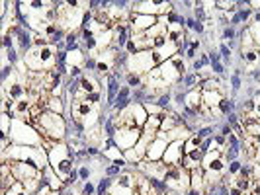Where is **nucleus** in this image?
Returning <instances> with one entry per match:
<instances>
[{"instance_id": "obj_35", "label": "nucleus", "mask_w": 260, "mask_h": 195, "mask_svg": "<svg viewBox=\"0 0 260 195\" xmlns=\"http://www.w3.org/2000/svg\"><path fill=\"white\" fill-rule=\"evenodd\" d=\"M36 195H61V193H59V191H53L51 187H49V185H47L45 182H43V185H41V189H39V191H38Z\"/></svg>"}, {"instance_id": "obj_34", "label": "nucleus", "mask_w": 260, "mask_h": 195, "mask_svg": "<svg viewBox=\"0 0 260 195\" xmlns=\"http://www.w3.org/2000/svg\"><path fill=\"white\" fill-rule=\"evenodd\" d=\"M80 193L82 195H94L96 193V183L94 182H84L80 187Z\"/></svg>"}, {"instance_id": "obj_30", "label": "nucleus", "mask_w": 260, "mask_h": 195, "mask_svg": "<svg viewBox=\"0 0 260 195\" xmlns=\"http://www.w3.org/2000/svg\"><path fill=\"white\" fill-rule=\"evenodd\" d=\"M10 127H12L10 113H2V115H0V131H2V137H8V135H10Z\"/></svg>"}, {"instance_id": "obj_19", "label": "nucleus", "mask_w": 260, "mask_h": 195, "mask_svg": "<svg viewBox=\"0 0 260 195\" xmlns=\"http://www.w3.org/2000/svg\"><path fill=\"white\" fill-rule=\"evenodd\" d=\"M43 182L47 183L53 191H59V193H61V189L65 187V182L57 176V172H55L51 166H45V168H43Z\"/></svg>"}, {"instance_id": "obj_4", "label": "nucleus", "mask_w": 260, "mask_h": 195, "mask_svg": "<svg viewBox=\"0 0 260 195\" xmlns=\"http://www.w3.org/2000/svg\"><path fill=\"white\" fill-rule=\"evenodd\" d=\"M22 59H24V63L31 72H49V70L57 68V49H55V45L31 47Z\"/></svg>"}, {"instance_id": "obj_14", "label": "nucleus", "mask_w": 260, "mask_h": 195, "mask_svg": "<svg viewBox=\"0 0 260 195\" xmlns=\"http://www.w3.org/2000/svg\"><path fill=\"white\" fill-rule=\"evenodd\" d=\"M2 164H10V170H12V174L16 176V180L18 182H26V180H31V178H38L43 174V170L36 168L34 164H29V162H16V160H6V162H2Z\"/></svg>"}, {"instance_id": "obj_16", "label": "nucleus", "mask_w": 260, "mask_h": 195, "mask_svg": "<svg viewBox=\"0 0 260 195\" xmlns=\"http://www.w3.org/2000/svg\"><path fill=\"white\" fill-rule=\"evenodd\" d=\"M184 143L186 141H172L167 148V152L162 156V162L167 166H182L184 158Z\"/></svg>"}, {"instance_id": "obj_5", "label": "nucleus", "mask_w": 260, "mask_h": 195, "mask_svg": "<svg viewBox=\"0 0 260 195\" xmlns=\"http://www.w3.org/2000/svg\"><path fill=\"white\" fill-rule=\"evenodd\" d=\"M8 137H10L12 144L43 146V135L34 125H29L26 121H20V119H12V127H10V135Z\"/></svg>"}, {"instance_id": "obj_11", "label": "nucleus", "mask_w": 260, "mask_h": 195, "mask_svg": "<svg viewBox=\"0 0 260 195\" xmlns=\"http://www.w3.org/2000/svg\"><path fill=\"white\" fill-rule=\"evenodd\" d=\"M141 135H143V131L135 129V127H117L112 141H114V144L119 150L125 152V150H129V148H133L135 144L139 143Z\"/></svg>"}, {"instance_id": "obj_18", "label": "nucleus", "mask_w": 260, "mask_h": 195, "mask_svg": "<svg viewBox=\"0 0 260 195\" xmlns=\"http://www.w3.org/2000/svg\"><path fill=\"white\" fill-rule=\"evenodd\" d=\"M190 191L196 195L206 193V174H204L202 166L190 172Z\"/></svg>"}, {"instance_id": "obj_13", "label": "nucleus", "mask_w": 260, "mask_h": 195, "mask_svg": "<svg viewBox=\"0 0 260 195\" xmlns=\"http://www.w3.org/2000/svg\"><path fill=\"white\" fill-rule=\"evenodd\" d=\"M135 170L141 172L143 176H147L149 180H160V182H165V176H167V172H169V166H167L162 160H158V162L141 160L139 164H135Z\"/></svg>"}, {"instance_id": "obj_20", "label": "nucleus", "mask_w": 260, "mask_h": 195, "mask_svg": "<svg viewBox=\"0 0 260 195\" xmlns=\"http://www.w3.org/2000/svg\"><path fill=\"white\" fill-rule=\"evenodd\" d=\"M102 156L106 158V162H110V164L127 166V162H125V156H123V150H119L116 144H112V146L104 148V150H102Z\"/></svg>"}, {"instance_id": "obj_32", "label": "nucleus", "mask_w": 260, "mask_h": 195, "mask_svg": "<svg viewBox=\"0 0 260 195\" xmlns=\"http://www.w3.org/2000/svg\"><path fill=\"white\" fill-rule=\"evenodd\" d=\"M217 51L221 55L223 63H229V65H231V55H233V51L229 49V45H227V43H219V45H217Z\"/></svg>"}, {"instance_id": "obj_9", "label": "nucleus", "mask_w": 260, "mask_h": 195, "mask_svg": "<svg viewBox=\"0 0 260 195\" xmlns=\"http://www.w3.org/2000/svg\"><path fill=\"white\" fill-rule=\"evenodd\" d=\"M165 183H167V189L186 195L190 191V170H186L184 166H169Z\"/></svg>"}, {"instance_id": "obj_23", "label": "nucleus", "mask_w": 260, "mask_h": 195, "mask_svg": "<svg viewBox=\"0 0 260 195\" xmlns=\"http://www.w3.org/2000/svg\"><path fill=\"white\" fill-rule=\"evenodd\" d=\"M123 80H125V84L133 88V90H137V88H141L145 86V76L143 74H137V72H123Z\"/></svg>"}, {"instance_id": "obj_3", "label": "nucleus", "mask_w": 260, "mask_h": 195, "mask_svg": "<svg viewBox=\"0 0 260 195\" xmlns=\"http://www.w3.org/2000/svg\"><path fill=\"white\" fill-rule=\"evenodd\" d=\"M6 160H16V162H29L36 168L43 170L49 166V156L43 146H22V144H12L4 154H2V162Z\"/></svg>"}, {"instance_id": "obj_15", "label": "nucleus", "mask_w": 260, "mask_h": 195, "mask_svg": "<svg viewBox=\"0 0 260 195\" xmlns=\"http://www.w3.org/2000/svg\"><path fill=\"white\" fill-rule=\"evenodd\" d=\"M158 18L155 16H147V14H137L131 10V18H129V24H131V31L133 33H143V31H149L153 26H156Z\"/></svg>"}, {"instance_id": "obj_12", "label": "nucleus", "mask_w": 260, "mask_h": 195, "mask_svg": "<svg viewBox=\"0 0 260 195\" xmlns=\"http://www.w3.org/2000/svg\"><path fill=\"white\" fill-rule=\"evenodd\" d=\"M155 133H143L141 135V139H139V143L135 144L133 148L129 150H125L123 156H125V162L129 164V166H135V164H139L141 160H145V156H147V150H149V146L151 143L155 141Z\"/></svg>"}, {"instance_id": "obj_24", "label": "nucleus", "mask_w": 260, "mask_h": 195, "mask_svg": "<svg viewBox=\"0 0 260 195\" xmlns=\"http://www.w3.org/2000/svg\"><path fill=\"white\" fill-rule=\"evenodd\" d=\"M47 111H53V113H59L63 115L67 111V105H65V98H49L47 100Z\"/></svg>"}, {"instance_id": "obj_1", "label": "nucleus", "mask_w": 260, "mask_h": 195, "mask_svg": "<svg viewBox=\"0 0 260 195\" xmlns=\"http://www.w3.org/2000/svg\"><path fill=\"white\" fill-rule=\"evenodd\" d=\"M47 156H49V166H51L57 176L65 182V185L71 183V176L75 172V152L71 150V146L67 141L63 143H53L47 150Z\"/></svg>"}, {"instance_id": "obj_33", "label": "nucleus", "mask_w": 260, "mask_h": 195, "mask_svg": "<svg viewBox=\"0 0 260 195\" xmlns=\"http://www.w3.org/2000/svg\"><path fill=\"white\" fill-rule=\"evenodd\" d=\"M221 39H223V43H233L235 39H237V29L235 27H225L223 29V33H221Z\"/></svg>"}, {"instance_id": "obj_21", "label": "nucleus", "mask_w": 260, "mask_h": 195, "mask_svg": "<svg viewBox=\"0 0 260 195\" xmlns=\"http://www.w3.org/2000/svg\"><path fill=\"white\" fill-rule=\"evenodd\" d=\"M131 94H133V92H131L129 86L123 84V86L119 88V94H117V98H116V102H114V105H112V109H114V111H121L123 107H127V105L133 102V100H131Z\"/></svg>"}, {"instance_id": "obj_2", "label": "nucleus", "mask_w": 260, "mask_h": 195, "mask_svg": "<svg viewBox=\"0 0 260 195\" xmlns=\"http://www.w3.org/2000/svg\"><path fill=\"white\" fill-rule=\"evenodd\" d=\"M31 125L43 135V139H49L55 143H63L67 141V129L69 123L63 115L53 113V111H43L38 119H31Z\"/></svg>"}, {"instance_id": "obj_39", "label": "nucleus", "mask_w": 260, "mask_h": 195, "mask_svg": "<svg viewBox=\"0 0 260 195\" xmlns=\"http://www.w3.org/2000/svg\"><path fill=\"white\" fill-rule=\"evenodd\" d=\"M160 195H180V193H178V191H172V189H167L165 193H160Z\"/></svg>"}, {"instance_id": "obj_37", "label": "nucleus", "mask_w": 260, "mask_h": 195, "mask_svg": "<svg viewBox=\"0 0 260 195\" xmlns=\"http://www.w3.org/2000/svg\"><path fill=\"white\" fill-rule=\"evenodd\" d=\"M248 6L252 8V12H260V0H248Z\"/></svg>"}, {"instance_id": "obj_31", "label": "nucleus", "mask_w": 260, "mask_h": 195, "mask_svg": "<svg viewBox=\"0 0 260 195\" xmlns=\"http://www.w3.org/2000/svg\"><path fill=\"white\" fill-rule=\"evenodd\" d=\"M243 164H245V162H241L239 158L233 160V162H229V164H227V176H231V178L239 176V174H241V170H243Z\"/></svg>"}, {"instance_id": "obj_27", "label": "nucleus", "mask_w": 260, "mask_h": 195, "mask_svg": "<svg viewBox=\"0 0 260 195\" xmlns=\"http://www.w3.org/2000/svg\"><path fill=\"white\" fill-rule=\"evenodd\" d=\"M143 107H145V111H147L149 115H158V117H162V115H165V111H169V109L160 107V105L156 104V102H145Z\"/></svg>"}, {"instance_id": "obj_26", "label": "nucleus", "mask_w": 260, "mask_h": 195, "mask_svg": "<svg viewBox=\"0 0 260 195\" xmlns=\"http://www.w3.org/2000/svg\"><path fill=\"white\" fill-rule=\"evenodd\" d=\"M160 125H162V117L158 115H149V119H147V123H145L143 127V133H158L160 131Z\"/></svg>"}, {"instance_id": "obj_36", "label": "nucleus", "mask_w": 260, "mask_h": 195, "mask_svg": "<svg viewBox=\"0 0 260 195\" xmlns=\"http://www.w3.org/2000/svg\"><path fill=\"white\" fill-rule=\"evenodd\" d=\"M219 135H223V137H229V135H233V127L229 125V123H223L221 125V133Z\"/></svg>"}, {"instance_id": "obj_38", "label": "nucleus", "mask_w": 260, "mask_h": 195, "mask_svg": "<svg viewBox=\"0 0 260 195\" xmlns=\"http://www.w3.org/2000/svg\"><path fill=\"white\" fill-rule=\"evenodd\" d=\"M250 195H260V182H254V185H252V191H250Z\"/></svg>"}, {"instance_id": "obj_17", "label": "nucleus", "mask_w": 260, "mask_h": 195, "mask_svg": "<svg viewBox=\"0 0 260 195\" xmlns=\"http://www.w3.org/2000/svg\"><path fill=\"white\" fill-rule=\"evenodd\" d=\"M169 141H165V139H158L155 137V141L151 143L149 146V150H147V156H145V160H151V162H158V160H162V156L167 152V148H169Z\"/></svg>"}, {"instance_id": "obj_40", "label": "nucleus", "mask_w": 260, "mask_h": 195, "mask_svg": "<svg viewBox=\"0 0 260 195\" xmlns=\"http://www.w3.org/2000/svg\"><path fill=\"white\" fill-rule=\"evenodd\" d=\"M258 57H260V49H258Z\"/></svg>"}, {"instance_id": "obj_7", "label": "nucleus", "mask_w": 260, "mask_h": 195, "mask_svg": "<svg viewBox=\"0 0 260 195\" xmlns=\"http://www.w3.org/2000/svg\"><path fill=\"white\" fill-rule=\"evenodd\" d=\"M147 119H149V113L145 111L143 104L131 102L127 107H123L121 111H117L116 125L117 127H135V129L143 131Z\"/></svg>"}, {"instance_id": "obj_8", "label": "nucleus", "mask_w": 260, "mask_h": 195, "mask_svg": "<svg viewBox=\"0 0 260 195\" xmlns=\"http://www.w3.org/2000/svg\"><path fill=\"white\" fill-rule=\"evenodd\" d=\"M156 61H155V53L153 51H139L133 53V55H127L125 59V70L127 72H137V74H149L153 68H156Z\"/></svg>"}, {"instance_id": "obj_41", "label": "nucleus", "mask_w": 260, "mask_h": 195, "mask_svg": "<svg viewBox=\"0 0 260 195\" xmlns=\"http://www.w3.org/2000/svg\"><path fill=\"white\" fill-rule=\"evenodd\" d=\"M106 195H110V193H106Z\"/></svg>"}, {"instance_id": "obj_6", "label": "nucleus", "mask_w": 260, "mask_h": 195, "mask_svg": "<svg viewBox=\"0 0 260 195\" xmlns=\"http://www.w3.org/2000/svg\"><path fill=\"white\" fill-rule=\"evenodd\" d=\"M158 72H160V78L169 86H178L182 82V78L188 74V63H186L182 53L174 55L167 63H162V65L158 66Z\"/></svg>"}, {"instance_id": "obj_29", "label": "nucleus", "mask_w": 260, "mask_h": 195, "mask_svg": "<svg viewBox=\"0 0 260 195\" xmlns=\"http://www.w3.org/2000/svg\"><path fill=\"white\" fill-rule=\"evenodd\" d=\"M192 10H194V20L202 22V24H206V22H208V12H206V8H204V4H202V2H196V6L192 8Z\"/></svg>"}, {"instance_id": "obj_28", "label": "nucleus", "mask_w": 260, "mask_h": 195, "mask_svg": "<svg viewBox=\"0 0 260 195\" xmlns=\"http://www.w3.org/2000/svg\"><path fill=\"white\" fill-rule=\"evenodd\" d=\"M186 27L192 29V31H196L198 35H204V33H206V24H202V22L194 20V16H190V18L186 20Z\"/></svg>"}, {"instance_id": "obj_22", "label": "nucleus", "mask_w": 260, "mask_h": 195, "mask_svg": "<svg viewBox=\"0 0 260 195\" xmlns=\"http://www.w3.org/2000/svg\"><path fill=\"white\" fill-rule=\"evenodd\" d=\"M202 160H204V150L202 148H198V150H192V152H188V154H184L182 158V166L186 170H196L202 166Z\"/></svg>"}, {"instance_id": "obj_25", "label": "nucleus", "mask_w": 260, "mask_h": 195, "mask_svg": "<svg viewBox=\"0 0 260 195\" xmlns=\"http://www.w3.org/2000/svg\"><path fill=\"white\" fill-rule=\"evenodd\" d=\"M206 139H202L198 133H194L186 143H184V154H188V152H192V150H198V148H202V144H204Z\"/></svg>"}, {"instance_id": "obj_10", "label": "nucleus", "mask_w": 260, "mask_h": 195, "mask_svg": "<svg viewBox=\"0 0 260 195\" xmlns=\"http://www.w3.org/2000/svg\"><path fill=\"white\" fill-rule=\"evenodd\" d=\"M131 10L137 14H147V16H169L174 10V2H151V0H141V2H131Z\"/></svg>"}]
</instances>
